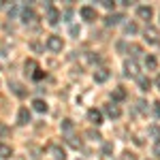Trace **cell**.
<instances>
[{"label": "cell", "mask_w": 160, "mask_h": 160, "mask_svg": "<svg viewBox=\"0 0 160 160\" xmlns=\"http://www.w3.org/2000/svg\"><path fill=\"white\" fill-rule=\"evenodd\" d=\"M45 9H47V15H45V19H47V24H51V26H58L60 24V19H62V13L53 7V4H45Z\"/></svg>", "instance_id": "cell-1"}, {"label": "cell", "mask_w": 160, "mask_h": 160, "mask_svg": "<svg viewBox=\"0 0 160 160\" xmlns=\"http://www.w3.org/2000/svg\"><path fill=\"white\" fill-rule=\"evenodd\" d=\"M45 45H47V49H49L51 53H60V51L64 49V41H62L58 34H51V37L47 38V43H45Z\"/></svg>", "instance_id": "cell-2"}, {"label": "cell", "mask_w": 160, "mask_h": 160, "mask_svg": "<svg viewBox=\"0 0 160 160\" xmlns=\"http://www.w3.org/2000/svg\"><path fill=\"white\" fill-rule=\"evenodd\" d=\"M124 75L126 77H139V64H137V60H126L124 62Z\"/></svg>", "instance_id": "cell-3"}, {"label": "cell", "mask_w": 160, "mask_h": 160, "mask_svg": "<svg viewBox=\"0 0 160 160\" xmlns=\"http://www.w3.org/2000/svg\"><path fill=\"white\" fill-rule=\"evenodd\" d=\"M143 34H145V41H148L149 45H156V43L160 41L158 30H156V28H154L152 24H148V26H145V32H143Z\"/></svg>", "instance_id": "cell-4"}, {"label": "cell", "mask_w": 160, "mask_h": 160, "mask_svg": "<svg viewBox=\"0 0 160 160\" xmlns=\"http://www.w3.org/2000/svg\"><path fill=\"white\" fill-rule=\"evenodd\" d=\"M79 15H81L86 22H94V19H98V15H96V9H94V7H90V4L81 7V9H79Z\"/></svg>", "instance_id": "cell-5"}, {"label": "cell", "mask_w": 160, "mask_h": 160, "mask_svg": "<svg viewBox=\"0 0 160 160\" xmlns=\"http://www.w3.org/2000/svg\"><path fill=\"white\" fill-rule=\"evenodd\" d=\"M137 15H139V19H145L149 24V19H152V15H154V9H152L149 4H141V7H137Z\"/></svg>", "instance_id": "cell-6"}, {"label": "cell", "mask_w": 160, "mask_h": 160, "mask_svg": "<svg viewBox=\"0 0 160 160\" xmlns=\"http://www.w3.org/2000/svg\"><path fill=\"white\" fill-rule=\"evenodd\" d=\"M19 17H22V22H24V24H32V22L37 19V13H34V9H32V7H24Z\"/></svg>", "instance_id": "cell-7"}, {"label": "cell", "mask_w": 160, "mask_h": 160, "mask_svg": "<svg viewBox=\"0 0 160 160\" xmlns=\"http://www.w3.org/2000/svg\"><path fill=\"white\" fill-rule=\"evenodd\" d=\"M105 113L109 115L111 120H118V118L122 115V109H120L115 102H109V105H105Z\"/></svg>", "instance_id": "cell-8"}, {"label": "cell", "mask_w": 160, "mask_h": 160, "mask_svg": "<svg viewBox=\"0 0 160 160\" xmlns=\"http://www.w3.org/2000/svg\"><path fill=\"white\" fill-rule=\"evenodd\" d=\"M88 120L94 124V126H100V124H102V113H100L98 109H90L88 111Z\"/></svg>", "instance_id": "cell-9"}, {"label": "cell", "mask_w": 160, "mask_h": 160, "mask_svg": "<svg viewBox=\"0 0 160 160\" xmlns=\"http://www.w3.org/2000/svg\"><path fill=\"white\" fill-rule=\"evenodd\" d=\"M122 19H124L122 13H111V15H107V17H105V26H107V28H109V26H118Z\"/></svg>", "instance_id": "cell-10"}, {"label": "cell", "mask_w": 160, "mask_h": 160, "mask_svg": "<svg viewBox=\"0 0 160 160\" xmlns=\"http://www.w3.org/2000/svg\"><path fill=\"white\" fill-rule=\"evenodd\" d=\"M109 68H96V73H94V81L96 83H105L107 79H109Z\"/></svg>", "instance_id": "cell-11"}, {"label": "cell", "mask_w": 160, "mask_h": 160, "mask_svg": "<svg viewBox=\"0 0 160 160\" xmlns=\"http://www.w3.org/2000/svg\"><path fill=\"white\" fill-rule=\"evenodd\" d=\"M28 122H30V111H28V107H22V109L17 111V124L26 126Z\"/></svg>", "instance_id": "cell-12"}, {"label": "cell", "mask_w": 160, "mask_h": 160, "mask_svg": "<svg viewBox=\"0 0 160 160\" xmlns=\"http://www.w3.org/2000/svg\"><path fill=\"white\" fill-rule=\"evenodd\" d=\"M137 83H139V90H141V92H149V90H152V81H149L145 75H139V77H137Z\"/></svg>", "instance_id": "cell-13"}, {"label": "cell", "mask_w": 160, "mask_h": 160, "mask_svg": "<svg viewBox=\"0 0 160 160\" xmlns=\"http://www.w3.org/2000/svg\"><path fill=\"white\" fill-rule=\"evenodd\" d=\"M143 64H145V68H148V71H156V68H158V60H156V56H152V53L145 56Z\"/></svg>", "instance_id": "cell-14"}, {"label": "cell", "mask_w": 160, "mask_h": 160, "mask_svg": "<svg viewBox=\"0 0 160 160\" xmlns=\"http://www.w3.org/2000/svg\"><path fill=\"white\" fill-rule=\"evenodd\" d=\"M32 109L38 111V113H47V102L43 98H34L32 100Z\"/></svg>", "instance_id": "cell-15"}, {"label": "cell", "mask_w": 160, "mask_h": 160, "mask_svg": "<svg viewBox=\"0 0 160 160\" xmlns=\"http://www.w3.org/2000/svg\"><path fill=\"white\" fill-rule=\"evenodd\" d=\"M51 156H53V160H66V152L60 145H51Z\"/></svg>", "instance_id": "cell-16"}, {"label": "cell", "mask_w": 160, "mask_h": 160, "mask_svg": "<svg viewBox=\"0 0 160 160\" xmlns=\"http://www.w3.org/2000/svg\"><path fill=\"white\" fill-rule=\"evenodd\" d=\"M111 98H113V102H122V100L126 98V90H124V88H115V90L111 92Z\"/></svg>", "instance_id": "cell-17"}, {"label": "cell", "mask_w": 160, "mask_h": 160, "mask_svg": "<svg viewBox=\"0 0 160 160\" xmlns=\"http://www.w3.org/2000/svg\"><path fill=\"white\" fill-rule=\"evenodd\" d=\"M11 156H13L11 145H7V143H0V158H11Z\"/></svg>", "instance_id": "cell-18"}, {"label": "cell", "mask_w": 160, "mask_h": 160, "mask_svg": "<svg viewBox=\"0 0 160 160\" xmlns=\"http://www.w3.org/2000/svg\"><path fill=\"white\" fill-rule=\"evenodd\" d=\"M24 66H26V73L30 75V77H32V73H34V71L38 68V66H37V62H34V60H26V64H24Z\"/></svg>", "instance_id": "cell-19"}, {"label": "cell", "mask_w": 160, "mask_h": 160, "mask_svg": "<svg viewBox=\"0 0 160 160\" xmlns=\"http://www.w3.org/2000/svg\"><path fill=\"white\" fill-rule=\"evenodd\" d=\"M137 30H139V28H137L135 22H128V24H124V32H126V34H137Z\"/></svg>", "instance_id": "cell-20"}, {"label": "cell", "mask_w": 160, "mask_h": 160, "mask_svg": "<svg viewBox=\"0 0 160 160\" xmlns=\"http://www.w3.org/2000/svg\"><path fill=\"white\" fill-rule=\"evenodd\" d=\"M86 137L88 139H92V141H100L102 137H100L98 130H94V128H90V130H86Z\"/></svg>", "instance_id": "cell-21"}, {"label": "cell", "mask_w": 160, "mask_h": 160, "mask_svg": "<svg viewBox=\"0 0 160 160\" xmlns=\"http://www.w3.org/2000/svg\"><path fill=\"white\" fill-rule=\"evenodd\" d=\"M60 128H62V132H71V130H73V128H75V124L71 122V120H62Z\"/></svg>", "instance_id": "cell-22"}, {"label": "cell", "mask_w": 160, "mask_h": 160, "mask_svg": "<svg viewBox=\"0 0 160 160\" xmlns=\"http://www.w3.org/2000/svg\"><path fill=\"white\" fill-rule=\"evenodd\" d=\"M66 143H68V145H71V148H75V149H79V148H81V139H79V141H77V139H75V137H68V139H66Z\"/></svg>", "instance_id": "cell-23"}, {"label": "cell", "mask_w": 160, "mask_h": 160, "mask_svg": "<svg viewBox=\"0 0 160 160\" xmlns=\"http://www.w3.org/2000/svg\"><path fill=\"white\" fill-rule=\"evenodd\" d=\"M102 154H105V156H111V154H113V143H109V141L102 143Z\"/></svg>", "instance_id": "cell-24"}, {"label": "cell", "mask_w": 160, "mask_h": 160, "mask_svg": "<svg viewBox=\"0 0 160 160\" xmlns=\"http://www.w3.org/2000/svg\"><path fill=\"white\" fill-rule=\"evenodd\" d=\"M9 135H11V128L4 122H0V137H9Z\"/></svg>", "instance_id": "cell-25"}, {"label": "cell", "mask_w": 160, "mask_h": 160, "mask_svg": "<svg viewBox=\"0 0 160 160\" xmlns=\"http://www.w3.org/2000/svg\"><path fill=\"white\" fill-rule=\"evenodd\" d=\"M11 88H13V92H15L17 96H26V90H22L19 83H11Z\"/></svg>", "instance_id": "cell-26"}, {"label": "cell", "mask_w": 160, "mask_h": 160, "mask_svg": "<svg viewBox=\"0 0 160 160\" xmlns=\"http://www.w3.org/2000/svg\"><path fill=\"white\" fill-rule=\"evenodd\" d=\"M43 77H45V71H41V68H37V71L32 73V79H34V81H41Z\"/></svg>", "instance_id": "cell-27"}, {"label": "cell", "mask_w": 160, "mask_h": 160, "mask_svg": "<svg viewBox=\"0 0 160 160\" xmlns=\"http://www.w3.org/2000/svg\"><path fill=\"white\" fill-rule=\"evenodd\" d=\"M120 160H137V156L132 154V152H124L122 156H120Z\"/></svg>", "instance_id": "cell-28"}, {"label": "cell", "mask_w": 160, "mask_h": 160, "mask_svg": "<svg viewBox=\"0 0 160 160\" xmlns=\"http://www.w3.org/2000/svg\"><path fill=\"white\" fill-rule=\"evenodd\" d=\"M102 7L109 9V11H113V9H115V2H113V0H102Z\"/></svg>", "instance_id": "cell-29"}, {"label": "cell", "mask_w": 160, "mask_h": 160, "mask_svg": "<svg viewBox=\"0 0 160 160\" xmlns=\"http://www.w3.org/2000/svg\"><path fill=\"white\" fill-rule=\"evenodd\" d=\"M137 105H139V111H141V113H148V102H145V100H143V98L139 100Z\"/></svg>", "instance_id": "cell-30"}, {"label": "cell", "mask_w": 160, "mask_h": 160, "mask_svg": "<svg viewBox=\"0 0 160 160\" xmlns=\"http://www.w3.org/2000/svg\"><path fill=\"white\" fill-rule=\"evenodd\" d=\"M128 51H132V60H135L137 56L141 53V47H137V45H132V47H130V49H128Z\"/></svg>", "instance_id": "cell-31"}, {"label": "cell", "mask_w": 160, "mask_h": 160, "mask_svg": "<svg viewBox=\"0 0 160 160\" xmlns=\"http://www.w3.org/2000/svg\"><path fill=\"white\" fill-rule=\"evenodd\" d=\"M152 111H154V115H156V118H160V102H154Z\"/></svg>", "instance_id": "cell-32"}, {"label": "cell", "mask_w": 160, "mask_h": 160, "mask_svg": "<svg viewBox=\"0 0 160 160\" xmlns=\"http://www.w3.org/2000/svg\"><path fill=\"white\" fill-rule=\"evenodd\" d=\"M154 156H158V158H160V141L154 143Z\"/></svg>", "instance_id": "cell-33"}, {"label": "cell", "mask_w": 160, "mask_h": 160, "mask_svg": "<svg viewBox=\"0 0 160 160\" xmlns=\"http://www.w3.org/2000/svg\"><path fill=\"white\" fill-rule=\"evenodd\" d=\"M71 34H73V37H77V34H79V28H77V26H73V28H71Z\"/></svg>", "instance_id": "cell-34"}, {"label": "cell", "mask_w": 160, "mask_h": 160, "mask_svg": "<svg viewBox=\"0 0 160 160\" xmlns=\"http://www.w3.org/2000/svg\"><path fill=\"white\" fill-rule=\"evenodd\" d=\"M156 88H158V90H160V75H158V77H156Z\"/></svg>", "instance_id": "cell-35"}, {"label": "cell", "mask_w": 160, "mask_h": 160, "mask_svg": "<svg viewBox=\"0 0 160 160\" xmlns=\"http://www.w3.org/2000/svg\"><path fill=\"white\" fill-rule=\"evenodd\" d=\"M2 7H4V4H2V0H0V9H2Z\"/></svg>", "instance_id": "cell-36"}]
</instances>
